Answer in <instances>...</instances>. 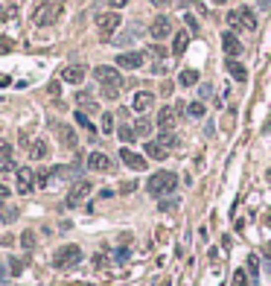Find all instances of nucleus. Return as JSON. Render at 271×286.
Here are the masks:
<instances>
[{"instance_id": "obj_1", "label": "nucleus", "mask_w": 271, "mask_h": 286, "mask_svg": "<svg viewBox=\"0 0 271 286\" xmlns=\"http://www.w3.org/2000/svg\"><path fill=\"white\" fill-rule=\"evenodd\" d=\"M175 184H178L175 172H169V169H160V172H155V175L149 178L146 190H149V196L160 199V196H169V193L175 190Z\"/></svg>"}, {"instance_id": "obj_2", "label": "nucleus", "mask_w": 271, "mask_h": 286, "mask_svg": "<svg viewBox=\"0 0 271 286\" xmlns=\"http://www.w3.org/2000/svg\"><path fill=\"white\" fill-rule=\"evenodd\" d=\"M79 263H82V248L73 245V243L61 245L59 251L53 254V266H56V269H73V266H79Z\"/></svg>"}, {"instance_id": "obj_3", "label": "nucleus", "mask_w": 271, "mask_h": 286, "mask_svg": "<svg viewBox=\"0 0 271 286\" xmlns=\"http://www.w3.org/2000/svg\"><path fill=\"white\" fill-rule=\"evenodd\" d=\"M93 79H96L102 88H111V91H120V88H122L120 70L111 67V64H99V67H93Z\"/></svg>"}, {"instance_id": "obj_4", "label": "nucleus", "mask_w": 271, "mask_h": 286, "mask_svg": "<svg viewBox=\"0 0 271 286\" xmlns=\"http://www.w3.org/2000/svg\"><path fill=\"white\" fill-rule=\"evenodd\" d=\"M228 24H231L233 30H248V32L257 30V18H254L251 9H233V12L228 15Z\"/></svg>"}, {"instance_id": "obj_5", "label": "nucleus", "mask_w": 271, "mask_h": 286, "mask_svg": "<svg viewBox=\"0 0 271 286\" xmlns=\"http://www.w3.org/2000/svg\"><path fill=\"white\" fill-rule=\"evenodd\" d=\"M120 24H122L120 12H105V15H99V18H96V30H99V35H102L105 41L120 30Z\"/></svg>"}, {"instance_id": "obj_6", "label": "nucleus", "mask_w": 271, "mask_h": 286, "mask_svg": "<svg viewBox=\"0 0 271 286\" xmlns=\"http://www.w3.org/2000/svg\"><path fill=\"white\" fill-rule=\"evenodd\" d=\"M61 12H64L61 3H47V6H41V9L35 12V24H38V27H50V24L59 21Z\"/></svg>"}, {"instance_id": "obj_7", "label": "nucleus", "mask_w": 271, "mask_h": 286, "mask_svg": "<svg viewBox=\"0 0 271 286\" xmlns=\"http://www.w3.org/2000/svg\"><path fill=\"white\" fill-rule=\"evenodd\" d=\"M90 193H93V184H90V181H85V178H82V181H76V184L70 187V193H67V204H70V207L82 204Z\"/></svg>"}, {"instance_id": "obj_8", "label": "nucleus", "mask_w": 271, "mask_h": 286, "mask_svg": "<svg viewBox=\"0 0 271 286\" xmlns=\"http://www.w3.org/2000/svg\"><path fill=\"white\" fill-rule=\"evenodd\" d=\"M222 50H225L228 59H236V56H242L245 47H242V41L236 38V32L228 30V32H222Z\"/></svg>"}, {"instance_id": "obj_9", "label": "nucleus", "mask_w": 271, "mask_h": 286, "mask_svg": "<svg viewBox=\"0 0 271 286\" xmlns=\"http://www.w3.org/2000/svg\"><path fill=\"white\" fill-rule=\"evenodd\" d=\"M149 32H152V38H155V41H163V38H169V35H172V21H169L166 15H157V18L152 21Z\"/></svg>"}, {"instance_id": "obj_10", "label": "nucleus", "mask_w": 271, "mask_h": 286, "mask_svg": "<svg viewBox=\"0 0 271 286\" xmlns=\"http://www.w3.org/2000/svg\"><path fill=\"white\" fill-rule=\"evenodd\" d=\"M175 120H178V108L175 105H163L157 111V128L160 131H172L175 128Z\"/></svg>"}, {"instance_id": "obj_11", "label": "nucleus", "mask_w": 271, "mask_h": 286, "mask_svg": "<svg viewBox=\"0 0 271 286\" xmlns=\"http://www.w3.org/2000/svg\"><path fill=\"white\" fill-rule=\"evenodd\" d=\"M120 158H122V163H125V166H131L134 172H143V169H146V158H143V155H137V152H134V149H128V146L120 149Z\"/></svg>"}, {"instance_id": "obj_12", "label": "nucleus", "mask_w": 271, "mask_h": 286, "mask_svg": "<svg viewBox=\"0 0 271 286\" xmlns=\"http://www.w3.org/2000/svg\"><path fill=\"white\" fill-rule=\"evenodd\" d=\"M85 76H88V70H85L82 64H70V67H64V70H61V79H64L67 85H82V82H85Z\"/></svg>"}, {"instance_id": "obj_13", "label": "nucleus", "mask_w": 271, "mask_h": 286, "mask_svg": "<svg viewBox=\"0 0 271 286\" xmlns=\"http://www.w3.org/2000/svg\"><path fill=\"white\" fill-rule=\"evenodd\" d=\"M152 105H155V94H152V91H137L134 99H131V108H134L137 114H146Z\"/></svg>"}, {"instance_id": "obj_14", "label": "nucleus", "mask_w": 271, "mask_h": 286, "mask_svg": "<svg viewBox=\"0 0 271 286\" xmlns=\"http://www.w3.org/2000/svg\"><path fill=\"white\" fill-rule=\"evenodd\" d=\"M88 166L93 169V172H108L114 163H111V158H108L105 152H90V155H88Z\"/></svg>"}, {"instance_id": "obj_15", "label": "nucleus", "mask_w": 271, "mask_h": 286, "mask_svg": "<svg viewBox=\"0 0 271 286\" xmlns=\"http://www.w3.org/2000/svg\"><path fill=\"white\" fill-rule=\"evenodd\" d=\"M140 64H143V53L131 50V53H120L117 56V67H122V70H137Z\"/></svg>"}, {"instance_id": "obj_16", "label": "nucleus", "mask_w": 271, "mask_h": 286, "mask_svg": "<svg viewBox=\"0 0 271 286\" xmlns=\"http://www.w3.org/2000/svg\"><path fill=\"white\" fill-rule=\"evenodd\" d=\"M169 155V149L163 146V143H157V140H146V158L152 161H166Z\"/></svg>"}, {"instance_id": "obj_17", "label": "nucleus", "mask_w": 271, "mask_h": 286, "mask_svg": "<svg viewBox=\"0 0 271 286\" xmlns=\"http://www.w3.org/2000/svg\"><path fill=\"white\" fill-rule=\"evenodd\" d=\"M32 187H35V184H32V169L30 166H21V169H18V190L24 193V196H30Z\"/></svg>"}, {"instance_id": "obj_18", "label": "nucleus", "mask_w": 271, "mask_h": 286, "mask_svg": "<svg viewBox=\"0 0 271 286\" xmlns=\"http://www.w3.org/2000/svg\"><path fill=\"white\" fill-rule=\"evenodd\" d=\"M225 67H228V73H231L236 82H245V79H248V67H245L239 59H228V62H225Z\"/></svg>"}, {"instance_id": "obj_19", "label": "nucleus", "mask_w": 271, "mask_h": 286, "mask_svg": "<svg viewBox=\"0 0 271 286\" xmlns=\"http://www.w3.org/2000/svg\"><path fill=\"white\" fill-rule=\"evenodd\" d=\"M56 131H59L61 143H64L67 149H76V143H79V140H76V131H73V128L64 126V123H56Z\"/></svg>"}, {"instance_id": "obj_20", "label": "nucleus", "mask_w": 271, "mask_h": 286, "mask_svg": "<svg viewBox=\"0 0 271 286\" xmlns=\"http://www.w3.org/2000/svg\"><path fill=\"white\" fill-rule=\"evenodd\" d=\"M190 47V32H175V41H172V56H184Z\"/></svg>"}, {"instance_id": "obj_21", "label": "nucleus", "mask_w": 271, "mask_h": 286, "mask_svg": "<svg viewBox=\"0 0 271 286\" xmlns=\"http://www.w3.org/2000/svg\"><path fill=\"white\" fill-rule=\"evenodd\" d=\"M50 155V149H47V140H35L30 146V158H35V161H44Z\"/></svg>"}, {"instance_id": "obj_22", "label": "nucleus", "mask_w": 271, "mask_h": 286, "mask_svg": "<svg viewBox=\"0 0 271 286\" xmlns=\"http://www.w3.org/2000/svg\"><path fill=\"white\" fill-rule=\"evenodd\" d=\"M178 82H181V85H184V88H193V85L198 82V70H181Z\"/></svg>"}, {"instance_id": "obj_23", "label": "nucleus", "mask_w": 271, "mask_h": 286, "mask_svg": "<svg viewBox=\"0 0 271 286\" xmlns=\"http://www.w3.org/2000/svg\"><path fill=\"white\" fill-rule=\"evenodd\" d=\"M134 134H137V137H149V134H152V120L140 117V120L134 123Z\"/></svg>"}, {"instance_id": "obj_24", "label": "nucleus", "mask_w": 271, "mask_h": 286, "mask_svg": "<svg viewBox=\"0 0 271 286\" xmlns=\"http://www.w3.org/2000/svg\"><path fill=\"white\" fill-rule=\"evenodd\" d=\"M157 143H163L166 149H172V146H178V137H175L172 131H160V137H157Z\"/></svg>"}, {"instance_id": "obj_25", "label": "nucleus", "mask_w": 271, "mask_h": 286, "mask_svg": "<svg viewBox=\"0 0 271 286\" xmlns=\"http://www.w3.org/2000/svg\"><path fill=\"white\" fill-rule=\"evenodd\" d=\"M117 134H120L122 143H131V140L137 137V134H134V126H120V128H117Z\"/></svg>"}, {"instance_id": "obj_26", "label": "nucleus", "mask_w": 271, "mask_h": 286, "mask_svg": "<svg viewBox=\"0 0 271 286\" xmlns=\"http://www.w3.org/2000/svg\"><path fill=\"white\" fill-rule=\"evenodd\" d=\"M190 117H193V120H201V117H204V102H190Z\"/></svg>"}, {"instance_id": "obj_27", "label": "nucleus", "mask_w": 271, "mask_h": 286, "mask_svg": "<svg viewBox=\"0 0 271 286\" xmlns=\"http://www.w3.org/2000/svg\"><path fill=\"white\" fill-rule=\"evenodd\" d=\"M257 272H260V263H257V254H248V275H251V281H257Z\"/></svg>"}, {"instance_id": "obj_28", "label": "nucleus", "mask_w": 271, "mask_h": 286, "mask_svg": "<svg viewBox=\"0 0 271 286\" xmlns=\"http://www.w3.org/2000/svg\"><path fill=\"white\" fill-rule=\"evenodd\" d=\"M76 102H79V105H85V108H96V105H93V96H90L88 91H79Z\"/></svg>"}, {"instance_id": "obj_29", "label": "nucleus", "mask_w": 271, "mask_h": 286, "mask_svg": "<svg viewBox=\"0 0 271 286\" xmlns=\"http://www.w3.org/2000/svg\"><path fill=\"white\" fill-rule=\"evenodd\" d=\"M102 131H105V134H111V131H114V117H111V111H105V114H102Z\"/></svg>"}, {"instance_id": "obj_30", "label": "nucleus", "mask_w": 271, "mask_h": 286, "mask_svg": "<svg viewBox=\"0 0 271 286\" xmlns=\"http://www.w3.org/2000/svg\"><path fill=\"white\" fill-rule=\"evenodd\" d=\"M251 284V278L245 275V269H236V275H233V286H248Z\"/></svg>"}, {"instance_id": "obj_31", "label": "nucleus", "mask_w": 271, "mask_h": 286, "mask_svg": "<svg viewBox=\"0 0 271 286\" xmlns=\"http://www.w3.org/2000/svg\"><path fill=\"white\" fill-rule=\"evenodd\" d=\"M73 117H76V123H79V126H85V128H88V131H93V123H90V120H88V114H85V111H76Z\"/></svg>"}, {"instance_id": "obj_32", "label": "nucleus", "mask_w": 271, "mask_h": 286, "mask_svg": "<svg viewBox=\"0 0 271 286\" xmlns=\"http://www.w3.org/2000/svg\"><path fill=\"white\" fill-rule=\"evenodd\" d=\"M21 272H24V263H21L18 257H12V260H9V275H21Z\"/></svg>"}, {"instance_id": "obj_33", "label": "nucleus", "mask_w": 271, "mask_h": 286, "mask_svg": "<svg viewBox=\"0 0 271 286\" xmlns=\"http://www.w3.org/2000/svg\"><path fill=\"white\" fill-rule=\"evenodd\" d=\"M21 245H24V248H32V245H35V234H32V231H24V234H21Z\"/></svg>"}, {"instance_id": "obj_34", "label": "nucleus", "mask_w": 271, "mask_h": 286, "mask_svg": "<svg viewBox=\"0 0 271 286\" xmlns=\"http://www.w3.org/2000/svg\"><path fill=\"white\" fill-rule=\"evenodd\" d=\"M0 161H12V146L6 140H0Z\"/></svg>"}, {"instance_id": "obj_35", "label": "nucleus", "mask_w": 271, "mask_h": 286, "mask_svg": "<svg viewBox=\"0 0 271 286\" xmlns=\"http://www.w3.org/2000/svg\"><path fill=\"white\" fill-rule=\"evenodd\" d=\"M15 216H18V210H15V207H9V210L3 213V222H15Z\"/></svg>"}, {"instance_id": "obj_36", "label": "nucleus", "mask_w": 271, "mask_h": 286, "mask_svg": "<svg viewBox=\"0 0 271 286\" xmlns=\"http://www.w3.org/2000/svg\"><path fill=\"white\" fill-rule=\"evenodd\" d=\"M134 190H137V184H134V181H125V184L120 187V193H134Z\"/></svg>"}, {"instance_id": "obj_37", "label": "nucleus", "mask_w": 271, "mask_h": 286, "mask_svg": "<svg viewBox=\"0 0 271 286\" xmlns=\"http://www.w3.org/2000/svg\"><path fill=\"white\" fill-rule=\"evenodd\" d=\"M187 24H190V30H193V32H198V24H195V18H193V15H187Z\"/></svg>"}, {"instance_id": "obj_38", "label": "nucleus", "mask_w": 271, "mask_h": 286, "mask_svg": "<svg viewBox=\"0 0 271 286\" xmlns=\"http://www.w3.org/2000/svg\"><path fill=\"white\" fill-rule=\"evenodd\" d=\"M117 260H120V263H125V260H128V248H120V251H117Z\"/></svg>"}, {"instance_id": "obj_39", "label": "nucleus", "mask_w": 271, "mask_h": 286, "mask_svg": "<svg viewBox=\"0 0 271 286\" xmlns=\"http://www.w3.org/2000/svg\"><path fill=\"white\" fill-rule=\"evenodd\" d=\"M108 3H111V9H122V6H125L128 0H108Z\"/></svg>"}, {"instance_id": "obj_40", "label": "nucleus", "mask_w": 271, "mask_h": 286, "mask_svg": "<svg viewBox=\"0 0 271 286\" xmlns=\"http://www.w3.org/2000/svg\"><path fill=\"white\" fill-rule=\"evenodd\" d=\"M6 50H12V41H9V38H3V44H0V53H6Z\"/></svg>"}, {"instance_id": "obj_41", "label": "nucleus", "mask_w": 271, "mask_h": 286, "mask_svg": "<svg viewBox=\"0 0 271 286\" xmlns=\"http://www.w3.org/2000/svg\"><path fill=\"white\" fill-rule=\"evenodd\" d=\"M93 266H105V254H96V257H93Z\"/></svg>"}, {"instance_id": "obj_42", "label": "nucleus", "mask_w": 271, "mask_h": 286, "mask_svg": "<svg viewBox=\"0 0 271 286\" xmlns=\"http://www.w3.org/2000/svg\"><path fill=\"white\" fill-rule=\"evenodd\" d=\"M152 3H155V6H160V9H166V6H169L172 0H152Z\"/></svg>"}, {"instance_id": "obj_43", "label": "nucleus", "mask_w": 271, "mask_h": 286, "mask_svg": "<svg viewBox=\"0 0 271 286\" xmlns=\"http://www.w3.org/2000/svg\"><path fill=\"white\" fill-rule=\"evenodd\" d=\"M9 193H12V190H9V187H6V184H0V199H6V196H9Z\"/></svg>"}, {"instance_id": "obj_44", "label": "nucleus", "mask_w": 271, "mask_h": 286, "mask_svg": "<svg viewBox=\"0 0 271 286\" xmlns=\"http://www.w3.org/2000/svg\"><path fill=\"white\" fill-rule=\"evenodd\" d=\"M3 278H6V269H3V266H0V281H3Z\"/></svg>"}, {"instance_id": "obj_45", "label": "nucleus", "mask_w": 271, "mask_h": 286, "mask_svg": "<svg viewBox=\"0 0 271 286\" xmlns=\"http://www.w3.org/2000/svg\"><path fill=\"white\" fill-rule=\"evenodd\" d=\"M266 254H271V245H266Z\"/></svg>"}, {"instance_id": "obj_46", "label": "nucleus", "mask_w": 271, "mask_h": 286, "mask_svg": "<svg viewBox=\"0 0 271 286\" xmlns=\"http://www.w3.org/2000/svg\"><path fill=\"white\" fill-rule=\"evenodd\" d=\"M0 202H3V199H0ZM0 207H3V204H0Z\"/></svg>"}]
</instances>
